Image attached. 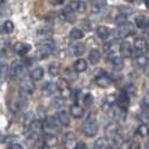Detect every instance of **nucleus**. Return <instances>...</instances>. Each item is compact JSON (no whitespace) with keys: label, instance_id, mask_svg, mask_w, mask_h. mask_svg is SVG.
<instances>
[{"label":"nucleus","instance_id":"nucleus-49","mask_svg":"<svg viewBox=\"0 0 149 149\" xmlns=\"http://www.w3.org/2000/svg\"><path fill=\"white\" fill-rule=\"evenodd\" d=\"M65 0H49V2L54 5V6H58V5H62L63 2H64Z\"/></svg>","mask_w":149,"mask_h":149},{"label":"nucleus","instance_id":"nucleus-41","mask_svg":"<svg viewBox=\"0 0 149 149\" xmlns=\"http://www.w3.org/2000/svg\"><path fill=\"white\" fill-rule=\"evenodd\" d=\"M83 103L86 108L92 107V104H93V95L91 93H86L83 97Z\"/></svg>","mask_w":149,"mask_h":149},{"label":"nucleus","instance_id":"nucleus-55","mask_svg":"<svg viewBox=\"0 0 149 149\" xmlns=\"http://www.w3.org/2000/svg\"><path fill=\"white\" fill-rule=\"evenodd\" d=\"M2 2H3V0H0V5H1V3H2Z\"/></svg>","mask_w":149,"mask_h":149},{"label":"nucleus","instance_id":"nucleus-45","mask_svg":"<svg viewBox=\"0 0 149 149\" xmlns=\"http://www.w3.org/2000/svg\"><path fill=\"white\" fill-rule=\"evenodd\" d=\"M92 1V3H93V6L95 8H103L105 7V5H107V0H91Z\"/></svg>","mask_w":149,"mask_h":149},{"label":"nucleus","instance_id":"nucleus-54","mask_svg":"<svg viewBox=\"0 0 149 149\" xmlns=\"http://www.w3.org/2000/svg\"><path fill=\"white\" fill-rule=\"evenodd\" d=\"M147 28H149V19H148V24H147Z\"/></svg>","mask_w":149,"mask_h":149},{"label":"nucleus","instance_id":"nucleus-21","mask_svg":"<svg viewBox=\"0 0 149 149\" xmlns=\"http://www.w3.org/2000/svg\"><path fill=\"white\" fill-rule=\"evenodd\" d=\"M97 37H100L101 39H107L111 35V30H110V28H108L105 26H100V27H97Z\"/></svg>","mask_w":149,"mask_h":149},{"label":"nucleus","instance_id":"nucleus-7","mask_svg":"<svg viewBox=\"0 0 149 149\" xmlns=\"http://www.w3.org/2000/svg\"><path fill=\"white\" fill-rule=\"evenodd\" d=\"M22 72H24V65H22L20 62L15 61V62L9 66V74H10V76H11L13 79L20 76V75L22 74Z\"/></svg>","mask_w":149,"mask_h":149},{"label":"nucleus","instance_id":"nucleus-3","mask_svg":"<svg viewBox=\"0 0 149 149\" xmlns=\"http://www.w3.org/2000/svg\"><path fill=\"white\" fill-rule=\"evenodd\" d=\"M105 136L108 137L109 141L111 142L112 146H118L120 141L119 137V128L116 123H110L105 128Z\"/></svg>","mask_w":149,"mask_h":149},{"label":"nucleus","instance_id":"nucleus-17","mask_svg":"<svg viewBox=\"0 0 149 149\" xmlns=\"http://www.w3.org/2000/svg\"><path fill=\"white\" fill-rule=\"evenodd\" d=\"M44 123L45 126L47 128H49V129H58L60 128V120L58 118H55V117H46V119L44 120Z\"/></svg>","mask_w":149,"mask_h":149},{"label":"nucleus","instance_id":"nucleus-2","mask_svg":"<svg viewBox=\"0 0 149 149\" xmlns=\"http://www.w3.org/2000/svg\"><path fill=\"white\" fill-rule=\"evenodd\" d=\"M134 34V25L131 22H127L123 25H120L117 29L114 30V38L117 39H125L128 36Z\"/></svg>","mask_w":149,"mask_h":149},{"label":"nucleus","instance_id":"nucleus-52","mask_svg":"<svg viewBox=\"0 0 149 149\" xmlns=\"http://www.w3.org/2000/svg\"><path fill=\"white\" fill-rule=\"evenodd\" d=\"M145 5H146V7L149 9V0H145Z\"/></svg>","mask_w":149,"mask_h":149},{"label":"nucleus","instance_id":"nucleus-15","mask_svg":"<svg viewBox=\"0 0 149 149\" xmlns=\"http://www.w3.org/2000/svg\"><path fill=\"white\" fill-rule=\"evenodd\" d=\"M70 112H71V116L73 118H75V119H81L83 116H84V109H83L81 105L76 104V103L71 105Z\"/></svg>","mask_w":149,"mask_h":149},{"label":"nucleus","instance_id":"nucleus-44","mask_svg":"<svg viewBox=\"0 0 149 149\" xmlns=\"http://www.w3.org/2000/svg\"><path fill=\"white\" fill-rule=\"evenodd\" d=\"M140 105H141V108L145 111H149V95H146L142 99L141 102H140Z\"/></svg>","mask_w":149,"mask_h":149},{"label":"nucleus","instance_id":"nucleus-13","mask_svg":"<svg viewBox=\"0 0 149 149\" xmlns=\"http://www.w3.org/2000/svg\"><path fill=\"white\" fill-rule=\"evenodd\" d=\"M57 142H58V139L55 134H44V136H43V143L46 147H54L57 145Z\"/></svg>","mask_w":149,"mask_h":149},{"label":"nucleus","instance_id":"nucleus-1","mask_svg":"<svg viewBox=\"0 0 149 149\" xmlns=\"http://www.w3.org/2000/svg\"><path fill=\"white\" fill-rule=\"evenodd\" d=\"M35 91V83L34 80L30 79H22L20 85H19V94L22 99L30 97Z\"/></svg>","mask_w":149,"mask_h":149},{"label":"nucleus","instance_id":"nucleus-9","mask_svg":"<svg viewBox=\"0 0 149 149\" xmlns=\"http://www.w3.org/2000/svg\"><path fill=\"white\" fill-rule=\"evenodd\" d=\"M56 86H57V90H60L61 92H62L63 95H70V93H71L70 83H68V81L65 77L58 79L57 82H56Z\"/></svg>","mask_w":149,"mask_h":149},{"label":"nucleus","instance_id":"nucleus-26","mask_svg":"<svg viewBox=\"0 0 149 149\" xmlns=\"http://www.w3.org/2000/svg\"><path fill=\"white\" fill-rule=\"evenodd\" d=\"M70 37L73 40H80V39H82L84 37V33L80 28H73L70 31Z\"/></svg>","mask_w":149,"mask_h":149},{"label":"nucleus","instance_id":"nucleus-53","mask_svg":"<svg viewBox=\"0 0 149 149\" xmlns=\"http://www.w3.org/2000/svg\"><path fill=\"white\" fill-rule=\"evenodd\" d=\"M125 1H127V2H132V1H134V0H125Z\"/></svg>","mask_w":149,"mask_h":149},{"label":"nucleus","instance_id":"nucleus-14","mask_svg":"<svg viewBox=\"0 0 149 149\" xmlns=\"http://www.w3.org/2000/svg\"><path fill=\"white\" fill-rule=\"evenodd\" d=\"M95 82L99 86H101V88H108V86H110V84H112V79L111 77H109L107 74H101V75H97V79H95Z\"/></svg>","mask_w":149,"mask_h":149},{"label":"nucleus","instance_id":"nucleus-30","mask_svg":"<svg viewBox=\"0 0 149 149\" xmlns=\"http://www.w3.org/2000/svg\"><path fill=\"white\" fill-rule=\"evenodd\" d=\"M64 76L66 80H70V81H75L77 79V72L73 68H65L64 71Z\"/></svg>","mask_w":149,"mask_h":149},{"label":"nucleus","instance_id":"nucleus-5","mask_svg":"<svg viewBox=\"0 0 149 149\" xmlns=\"http://www.w3.org/2000/svg\"><path fill=\"white\" fill-rule=\"evenodd\" d=\"M117 105L120 110L122 111H127L128 108H129V103H130V100H129V94L127 93L126 90H122L119 93V95L117 97Z\"/></svg>","mask_w":149,"mask_h":149},{"label":"nucleus","instance_id":"nucleus-31","mask_svg":"<svg viewBox=\"0 0 149 149\" xmlns=\"http://www.w3.org/2000/svg\"><path fill=\"white\" fill-rule=\"evenodd\" d=\"M9 74V66L7 64H2L0 66V83H3L8 79Z\"/></svg>","mask_w":149,"mask_h":149},{"label":"nucleus","instance_id":"nucleus-43","mask_svg":"<svg viewBox=\"0 0 149 149\" xmlns=\"http://www.w3.org/2000/svg\"><path fill=\"white\" fill-rule=\"evenodd\" d=\"M137 119L139 120L141 123H149V113L147 112H141V113H139L138 116H137Z\"/></svg>","mask_w":149,"mask_h":149},{"label":"nucleus","instance_id":"nucleus-29","mask_svg":"<svg viewBox=\"0 0 149 149\" xmlns=\"http://www.w3.org/2000/svg\"><path fill=\"white\" fill-rule=\"evenodd\" d=\"M61 72V65L60 63H56V62H53L52 64H49L48 66V73L52 75V76H57Z\"/></svg>","mask_w":149,"mask_h":149},{"label":"nucleus","instance_id":"nucleus-57","mask_svg":"<svg viewBox=\"0 0 149 149\" xmlns=\"http://www.w3.org/2000/svg\"><path fill=\"white\" fill-rule=\"evenodd\" d=\"M147 74H148V76H149V70L147 71Z\"/></svg>","mask_w":149,"mask_h":149},{"label":"nucleus","instance_id":"nucleus-47","mask_svg":"<svg viewBox=\"0 0 149 149\" xmlns=\"http://www.w3.org/2000/svg\"><path fill=\"white\" fill-rule=\"evenodd\" d=\"M119 10L121 11V14H125V15H130L134 10L131 9V8H128V7H120L119 8Z\"/></svg>","mask_w":149,"mask_h":149},{"label":"nucleus","instance_id":"nucleus-58","mask_svg":"<svg viewBox=\"0 0 149 149\" xmlns=\"http://www.w3.org/2000/svg\"><path fill=\"white\" fill-rule=\"evenodd\" d=\"M148 46H149V45H148Z\"/></svg>","mask_w":149,"mask_h":149},{"label":"nucleus","instance_id":"nucleus-36","mask_svg":"<svg viewBox=\"0 0 149 149\" xmlns=\"http://www.w3.org/2000/svg\"><path fill=\"white\" fill-rule=\"evenodd\" d=\"M137 134H139L140 137H142V138L147 137V136L149 134V128H148V126H147L146 123H141L139 127L137 128Z\"/></svg>","mask_w":149,"mask_h":149},{"label":"nucleus","instance_id":"nucleus-25","mask_svg":"<svg viewBox=\"0 0 149 149\" xmlns=\"http://www.w3.org/2000/svg\"><path fill=\"white\" fill-rule=\"evenodd\" d=\"M147 24H148V19L145 17V16H137L134 18V25L138 27V28H147Z\"/></svg>","mask_w":149,"mask_h":149},{"label":"nucleus","instance_id":"nucleus-32","mask_svg":"<svg viewBox=\"0 0 149 149\" xmlns=\"http://www.w3.org/2000/svg\"><path fill=\"white\" fill-rule=\"evenodd\" d=\"M134 63H136V65H137L138 67L143 68V67L147 66V64H148V57L145 56V55H139V56L136 57Z\"/></svg>","mask_w":149,"mask_h":149},{"label":"nucleus","instance_id":"nucleus-6","mask_svg":"<svg viewBox=\"0 0 149 149\" xmlns=\"http://www.w3.org/2000/svg\"><path fill=\"white\" fill-rule=\"evenodd\" d=\"M82 132L84 134V136L89 137V138H92L94 136H97V126L94 123V122H91V121H86L82 125V128H81Z\"/></svg>","mask_w":149,"mask_h":149},{"label":"nucleus","instance_id":"nucleus-19","mask_svg":"<svg viewBox=\"0 0 149 149\" xmlns=\"http://www.w3.org/2000/svg\"><path fill=\"white\" fill-rule=\"evenodd\" d=\"M53 35V29L52 28H49V27H44V28H40V29H38L37 31V36L40 39H49V38L52 37Z\"/></svg>","mask_w":149,"mask_h":149},{"label":"nucleus","instance_id":"nucleus-56","mask_svg":"<svg viewBox=\"0 0 149 149\" xmlns=\"http://www.w3.org/2000/svg\"><path fill=\"white\" fill-rule=\"evenodd\" d=\"M146 147H147V148H149V143H147V146H146Z\"/></svg>","mask_w":149,"mask_h":149},{"label":"nucleus","instance_id":"nucleus-11","mask_svg":"<svg viewBox=\"0 0 149 149\" xmlns=\"http://www.w3.org/2000/svg\"><path fill=\"white\" fill-rule=\"evenodd\" d=\"M119 51H120L121 56H122L123 58H128V57H130V56L132 55V47H131V45L129 44L128 42H122V43L120 44Z\"/></svg>","mask_w":149,"mask_h":149},{"label":"nucleus","instance_id":"nucleus-28","mask_svg":"<svg viewBox=\"0 0 149 149\" xmlns=\"http://www.w3.org/2000/svg\"><path fill=\"white\" fill-rule=\"evenodd\" d=\"M35 121V113L33 111L27 112L25 116H24V127L28 128Z\"/></svg>","mask_w":149,"mask_h":149},{"label":"nucleus","instance_id":"nucleus-27","mask_svg":"<svg viewBox=\"0 0 149 149\" xmlns=\"http://www.w3.org/2000/svg\"><path fill=\"white\" fill-rule=\"evenodd\" d=\"M14 29H15V26H14V22L11 20H6L1 26V31L3 34H11Z\"/></svg>","mask_w":149,"mask_h":149},{"label":"nucleus","instance_id":"nucleus-10","mask_svg":"<svg viewBox=\"0 0 149 149\" xmlns=\"http://www.w3.org/2000/svg\"><path fill=\"white\" fill-rule=\"evenodd\" d=\"M14 49H15L16 54H18L19 56H24V55H26V54L31 49V46H30L29 44L19 42V43H16L15 44Z\"/></svg>","mask_w":149,"mask_h":149},{"label":"nucleus","instance_id":"nucleus-12","mask_svg":"<svg viewBox=\"0 0 149 149\" xmlns=\"http://www.w3.org/2000/svg\"><path fill=\"white\" fill-rule=\"evenodd\" d=\"M70 7L72 8V10H74L75 13L82 14L86 10V3L82 0H73V1H71Z\"/></svg>","mask_w":149,"mask_h":149},{"label":"nucleus","instance_id":"nucleus-51","mask_svg":"<svg viewBox=\"0 0 149 149\" xmlns=\"http://www.w3.org/2000/svg\"><path fill=\"white\" fill-rule=\"evenodd\" d=\"M75 148H86V145L83 143V142H79L75 145Z\"/></svg>","mask_w":149,"mask_h":149},{"label":"nucleus","instance_id":"nucleus-48","mask_svg":"<svg viewBox=\"0 0 149 149\" xmlns=\"http://www.w3.org/2000/svg\"><path fill=\"white\" fill-rule=\"evenodd\" d=\"M125 90L127 91L128 94H134V93H136V89H134V85H132V84H128Z\"/></svg>","mask_w":149,"mask_h":149},{"label":"nucleus","instance_id":"nucleus-37","mask_svg":"<svg viewBox=\"0 0 149 149\" xmlns=\"http://www.w3.org/2000/svg\"><path fill=\"white\" fill-rule=\"evenodd\" d=\"M52 104L55 109H62L65 104V100H64V97H55L53 99Z\"/></svg>","mask_w":149,"mask_h":149},{"label":"nucleus","instance_id":"nucleus-24","mask_svg":"<svg viewBox=\"0 0 149 149\" xmlns=\"http://www.w3.org/2000/svg\"><path fill=\"white\" fill-rule=\"evenodd\" d=\"M123 57L121 56H114V57H112V66L114 70H117V71H121L123 66H125V62L122 60Z\"/></svg>","mask_w":149,"mask_h":149},{"label":"nucleus","instance_id":"nucleus-20","mask_svg":"<svg viewBox=\"0 0 149 149\" xmlns=\"http://www.w3.org/2000/svg\"><path fill=\"white\" fill-rule=\"evenodd\" d=\"M57 118H58V120H60V122L62 126H68V125H70L71 118H70V114H68L66 111H64V110L58 111V113H57Z\"/></svg>","mask_w":149,"mask_h":149},{"label":"nucleus","instance_id":"nucleus-22","mask_svg":"<svg viewBox=\"0 0 149 149\" xmlns=\"http://www.w3.org/2000/svg\"><path fill=\"white\" fill-rule=\"evenodd\" d=\"M86 68H88V63H86V61L83 60V58H80V60H77L74 63V70L77 73L85 72Z\"/></svg>","mask_w":149,"mask_h":149},{"label":"nucleus","instance_id":"nucleus-39","mask_svg":"<svg viewBox=\"0 0 149 149\" xmlns=\"http://www.w3.org/2000/svg\"><path fill=\"white\" fill-rule=\"evenodd\" d=\"M75 140H76V138H75V134H73V132H67L66 134H65V143H66V146H68V147H71V146H73V143L75 142Z\"/></svg>","mask_w":149,"mask_h":149},{"label":"nucleus","instance_id":"nucleus-4","mask_svg":"<svg viewBox=\"0 0 149 149\" xmlns=\"http://www.w3.org/2000/svg\"><path fill=\"white\" fill-rule=\"evenodd\" d=\"M54 51H55V43L52 39H45L38 47V53L42 57L49 56L51 54H53Z\"/></svg>","mask_w":149,"mask_h":149},{"label":"nucleus","instance_id":"nucleus-35","mask_svg":"<svg viewBox=\"0 0 149 149\" xmlns=\"http://www.w3.org/2000/svg\"><path fill=\"white\" fill-rule=\"evenodd\" d=\"M108 146H109L108 140H105L104 138H99L93 143V148L94 149H105Z\"/></svg>","mask_w":149,"mask_h":149},{"label":"nucleus","instance_id":"nucleus-23","mask_svg":"<svg viewBox=\"0 0 149 149\" xmlns=\"http://www.w3.org/2000/svg\"><path fill=\"white\" fill-rule=\"evenodd\" d=\"M44 76V70L42 67H35L31 72H30V77L34 80V81H39L42 80Z\"/></svg>","mask_w":149,"mask_h":149},{"label":"nucleus","instance_id":"nucleus-40","mask_svg":"<svg viewBox=\"0 0 149 149\" xmlns=\"http://www.w3.org/2000/svg\"><path fill=\"white\" fill-rule=\"evenodd\" d=\"M36 117L39 121H44L46 119V110L44 109V107H38L36 110Z\"/></svg>","mask_w":149,"mask_h":149},{"label":"nucleus","instance_id":"nucleus-18","mask_svg":"<svg viewBox=\"0 0 149 149\" xmlns=\"http://www.w3.org/2000/svg\"><path fill=\"white\" fill-rule=\"evenodd\" d=\"M101 60V53L99 49L97 48H93V49H91V52L89 54V62L90 64H92V65H95L97 64Z\"/></svg>","mask_w":149,"mask_h":149},{"label":"nucleus","instance_id":"nucleus-34","mask_svg":"<svg viewBox=\"0 0 149 149\" xmlns=\"http://www.w3.org/2000/svg\"><path fill=\"white\" fill-rule=\"evenodd\" d=\"M56 90H57L56 84H54L52 82H47L45 83V85H43V91H44L46 94H53Z\"/></svg>","mask_w":149,"mask_h":149},{"label":"nucleus","instance_id":"nucleus-16","mask_svg":"<svg viewBox=\"0 0 149 149\" xmlns=\"http://www.w3.org/2000/svg\"><path fill=\"white\" fill-rule=\"evenodd\" d=\"M134 47L137 52L143 53V52H146L147 48H148V43H147L143 38H136L134 43Z\"/></svg>","mask_w":149,"mask_h":149},{"label":"nucleus","instance_id":"nucleus-33","mask_svg":"<svg viewBox=\"0 0 149 149\" xmlns=\"http://www.w3.org/2000/svg\"><path fill=\"white\" fill-rule=\"evenodd\" d=\"M72 49H73V54L75 56H82L85 53V46L82 43H77L72 47Z\"/></svg>","mask_w":149,"mask_h":149},{"label":"nucleus","instance_id":"nucleus-42","mask_svg":"<svg viewBox=\"0 0 149 149\" xmlns=\"http://www.w3.org/2000/svg\"><path fill=\"white\" fill-rule=\"evenodd\" d=\"M127 22V15H125V14H120L116 17V19H114V24L116 25H123V24H126Z\"/></svg>","mask_w":149,"mask_h":149},{"label":"nucleus","instance_id":"nucleus-46","mask_svg":"<svg viewBox=\"0 0 149 149\" xmlns=\"http://www.w3.org/2000/svg\"><path fill=\"white\" fill-rule=\"evenodd\" d=\"M81 26H82V28L84 30H91L92 29V26H91V22H90L89 19H82L81 20Z\"/></svg>","mask_w":149,"mask_h":149},{"label":"nucleus","instance_id":"nucleus-8","mask_svg":"<svg viewBox=\"0 0 149 149\" xmlns=\"http://www.w3.org/2000/svg\"><path fill=\"white\" fill-rule=\"evenodd\" d=\"M74 13H75L74 10H72V8L68 6V7H65L61 11V17H62L65 22L73 24V22L76 20V16H75Z\"/></svg>","mask_w":149,"mask_h":149},{"label":"nucleus","instance_id":"nucleus-38","mask_svg":"<svg viewBox=\"0 0 149 149\" xmlns=\"http://www.w3.org/2000/svg\"><path fill=\"white\" fill-rule=\"evenodd\" d=\"M10 110L13 112H18L22 110V101H19V100H14L11 103H10Z\"/></svg>","mask_w":149,"mask_h":149},{"label":"nucleus","instance_id":"nucleus-50","mask_svg":"<svg viewBox=\"0 0 149 149\" xmlns=\"http://www.w3.org/2000/svg\"><path fill=\"white\" fill-rule=\"evenodd\" d=\"M9 147L13 149H22V145H19V143H11Z\"/></svg>","mask_w":149,"mask_h":149}]
</instances>
